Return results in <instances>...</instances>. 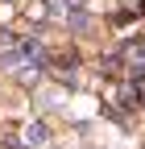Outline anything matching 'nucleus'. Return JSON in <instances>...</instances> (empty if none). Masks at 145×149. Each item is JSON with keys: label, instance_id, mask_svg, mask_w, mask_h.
<instances>
[{"label": "nucleus", "instance_id": "nucleus-1", "mask_svg": "<svg viewBox=\"0 0 145 149\" xmlns=\"http://www.w3.org/2000/svg\"><path fill=\"white\" fill-rule=\"evenodd\" d=\"M120 62L129 66V74H145V42L133 37V42L120 46Z\"/></svg>", "mask_w": 145, "mask_h": 149}, {"label": "nucleus", "instance_id": "nucleus-2", "mask_svg": "<svg viewBox=\"0 0 145 149\" xmlns=\"http://www.w3.org/2000/svg\"><path fill=\"white\" fill-rule=\"evenodd\" d=\"M29 141H33V145H46V124H33V128H29Z\"/></svg>", "mask_w": 145, "mask_h": 149}]
</instances>
